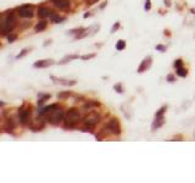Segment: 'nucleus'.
Listing matches in <instances>:
<instances>
[{
  "mask_svg": "<svg viewBox=\"0 0 195 183\" xmlns=\"http://www.w3.org/2000/svg\"><path fill=\"white\" fill-rule=\"evenodd\" d=\"M15 39H16V35L15 34H11V35H9V37H8V40H9V42H13Z\"/></svg>",
  "mask_w": 195,
  "mask_h": 183,
  "instance_id": "473e14b6",
  "label": "nucleus"
},
{
  "mask_svg": "<svg viewBox=\"0 0 195 183\" xmlns=\"http://www.w3.org/2000/svg\"><path fill=\"white\" fill-rule=\"evenodd\" d=\"M51 15H53V11H51L49 8H46V6H42V8H39V10H38V16H39L40 18L50 17Z\"/></svg>",
  "mask_w": 195,
  "mask_h": 183,
  "instance_id": "9d476101",
  "label": "nucleus"
},
{
  "mask_svg": "<svg viewBox=\"0 0 195 183\" xmlns=\"http://www.w3.org/2000/svg\"><path fill=\"white\" fill-rule=\"evenodd\" d=\"M182 65H183V61H182L181 59H178V60H176V61H174V67H176V69L182 67Z\"/></svg>",
  "mask_w": 195,
  "mask_h": 183,
  "instance_id": "393cba45",
  "label": "nucleus"
},
{
  "mask_svg": "<svg viewBox=\"0 0 195 183\" xmlns=\"http://www.w3.org/2000/svg\"><path fill=\"white\" fill-rule=\"evenodd\" d=\"M51 3L54 4V6H56L60 10H66V9H69V5H71L69 0H51Z\"/></svg>",
  "mask_w": 195,
  "mask_h": 183,
  "instance_id": "6e6552de",
  "label": "nucleus"
},
{
  "mask_svg": "<svg viewBox=\"0 0 195 183\" xmlns=\"http://www.w3.org/2000/svg\"><path fill=\"white\" fill-rule=\"evenodd\" d=\"M144 9H145L146 11H149L150 9H151V3H150V0H145V6H144Z\"/></svg>",
  "mask_w": 195,
  "mask_h": 183,
  "instance_id": "a878e982",
  "label": "nucleus"
},
{
  "mask_svg": "<svg viewBox=\"0 0 195 183\" xmlns=\"http://www.w3.org/2000/svg\"><path fill=\"white\" fill-rule=\"evenodd\" d=\"M163 123H165V120H163L162 116H160V117H155V121H154V123H152V126H151V129L155 131V129L160 128Z\"/></svg>",
  "mask_w": 195,
  "mask_h": 183,
  "instance_id": "ddd939ff",
  "label": "nucleus"
},
{
  "mask_svg": "<svg viewBox=\"0 0 195 183\" xmlns=\"http://www.w3.org/2000/svg\"><path fill=\"white\" fill-rule=\"evenodd\" d=\"M54 64V61L53 60H40V61H37V62H34V66L35 69H40V67H49V66H51Z\"/></svg>",
  "mask_w": 195,
  "mask_h": 183,
  "instance_id": "9b49d317",
  "label": "nucleus"
},
{
  "mask_svg": "<svg viewBox=\"0 0 195 183\" xmlns=\"http://www.w3.org/2000/svg\"><path fill=\"white\" fill-rule=\"evenodd\" d=\"M107 129L110 131V133L116 134V136L121 133V127H120V123H118V121H117L116 118H111V120L109 121V123H107Z\"/></svg>",
  "mask_w": 195,
  "mask_h": 183,
  "instance_id": "0eeeda50",
  "label": "nucleus"
},
{
  "mask_svg": "<svg viewBox=\"0 0 195 183\" xmlns=\"http://www.w3.org/2000/svg\"><path fill=\"white\" fill-rule=\"evenodd\" d=\"M98 106H99V103H98V102H94V100H89L88 103H85L84 105H83V107H82V109H83L84 111H88V110L90 111V110L95 109V107H98Z\"/></svg>",
  "mask_w": 195,
  "mask_h": 183,
  "instance_id": "f8f14e48",
  "label": "nucleus"
},
{
  "mask_svg": "<svg viewBox=\"0 0 195 183\" xmlns=\"http://www.w3.org/2000/svg\"><path fill=\"white\" fill-rule=\"evenodd\" d=\"M56 82L64 84V86H74L76 84V81H66V80H56Z\"/></svg>",
  "mask_w": 195,
  "mask_h": 183,
  "instance_id": "a211bd4d",
  "label": "nucleus"
},
{
  "mask_svg": "<svg viewBox=\"0 0 195 183\" xmlns=\"http://www.w3.org/2000/svg\"><path fill=\"white\" fill-rule=\"evenodd\" d=\"M38 97H40V99L38 100V104H43L46 100V99H49V98H50V94H45V95H42V94H39Z\"/></svg>",
  "mask_w": 195,
  "mask_h": 183,
  "instance_id": "412c9836",
  "label": "nucleus"
},
{
  "mask_svg": "<svg viewBox=\"0 0 195 183\" xmlns=\"http://www.w3.org/2000/svg\"><path fill=\"white\" fill-rule=\"evenodd\" d=\"M50 20H51V22L58 23V22H60V21H64L65 17H61V16H59V15H56V13H53V15L50 16Z\"/></svg>",
  "mask_w": 195,
  "mask_h": 183,
  "instance_id": "f3484780",
  "label": "nucleus"
},
{
  "mask_svg": "<svg viewBox=\"0 0 195 183\" xmlns=\"http://www.w3.org/2000/svg\"><path fill=\"white\" fill-rule=\"evenodd\" d=\"M18 120L21 125H27L31 120V110L28 107H21L18 110Z\"/></svg>",
  "mask_w": 195,
  "mask_h": 183,
  "instance_id": "423d86ee",
  "label": "nucleus"
},
{
  "mask_svg": "<svg viewBox=\"0 0 195 183\" xmlns=\"http://www.w3.org/2000/svg\"><path fill=\"white\" fill-rule=\"evenodd\" d=\"M150 62H151V59H145V60H143V62H141V65L139 66V69H138V72H143V71H145V69H148L150 66Z\"/></svg>",
  "mask_w": 195,
  "mask_h": 183,
  "instance_id": "2eb2a0df",
  "label": "nucleus"
},
{
  "mask_svg": "<svg viewBox=\"0 0 195 183\" xmlns=\"http://www.w3.org/2000/svg\"><path fill=\"white\" fill-rule=\"evenodd\" d=\"M99 121H100V116L98 114H95V112H92V114L87 115V116L84 117V120H83L84 126H87V127H94L95 125H98Z\"/></svg>",
  "mask_w": 195,
  "mask_h": 183,
  "instance_id": "39448f33",
  "label": "nucleus"
},
{
  "mask_svg": "<svg viewBox=\"0 0 195 183\" xmlns=\"http://www.w3.org/2000/svg\"><path fill=\"white\" fill-rule=\"evenodd\" d=\"M17 11H18V15L24 18H31L34 15V9L32 5H22L17 9Z\"/></svg>",
  "mask_w": 195,
  "mask_h": 183,
  "instance_id": "20e7f679",
  "label": "nucleus"
},
{
  "mask_svg": "<svg viewBox=\"0 0 195 183\" xmlns=\"http://www.w3.org/2000/svg\"><path fill=\"white\" fill-rule=\"evenodd\" d=\"M95 3H98V0H85V4L87 5H93Z\"/></svg>",
  "mask_w": 195,
  "mask_h": 183,
  "instance_id": "c756f323",
  "label": "nucleus"
},
{
  "mask_svg": "<svg viewBox=\"0 0 195 183\" xmlns=\"http://www.w3.org/2000/svg\"><path fill=\"white\" fill-rule=\"evenodd\" d=\"M27 53H28V50H27V49H24V50H23V51L21 53V54H20V55H17V59H20V57L24 56V55H26Z\"/></svg>",
  "mask_w": 195,
  "mask_h": 183,
  "instance_id": "2f4dec72",
  "label": "nucleus"
},
{
  "mask_svg": "<svg viewBox=\"0 0 195 183\" xmlns=\"http://www.w3.org/2000/svg\"><path fill=\"white\" fill-rule=\"evenodd\" d=\"M80 115L78 112V110L76 109H69L67 111V114L65 116V125H64V128H74L76 125L80 122Z\"/></svg>",
  "mask_w": 195,
  "mask_h": 183,
  "instance_id": "f257e3e1",
  "label": "nucleus"
},
{
  "mask_svg": "<svg viewBox=\"0 0 195 183\" xmlns=\"http://www.w3.org/2000/svg\"><path fill=\"white\" fill-rule=\"evenodd\" d=\"M94 56H95V54H89V55H83L82 59H83V60H88V59H92V57H94Z\"/></svg>",
  "mask_w": 195,
  "mask_h": 183,
  "instance_id": "cd10ccee",
  "label": "nucleus"
},
{
  "mask_svg": "<svg viewBox=\"0 0 195 183\" xmlns=\"http://www.w3.org/2000/svg\"><path fill=\"white\" fill-rule=\"evenodd\" d=\"M125 46H126V42L125 40H118L117 44H116V49L117 50H123Z\"/></svg>",
  "mask_w": 195,
  "mask_h": 183,
  "instance_id": "aec40b11",
  "label": "nucleus"
},
{
  "mask_svg": "<svg viewBox=\"0 0 195 183\" xmlns=\"http://www.w3.org/2000/svg\"><path fill=\"white\" fill-rule=\"evenodd\" d=\"M166 109H167L166 106H163V107H161L160 110H159V111H157V112L155 114V117H160V116H162V115H163V112L166 111Z\"/></svg>",
  "mask_w": 195,
  "mask_h": 183,
  "instance_id": "5701e85b",
  "label": "nucleus"
},
{
  "mask_svg": "<svg viewBox=\"0 0 195 183\" xmlns=\"http://www.w3.org/2000/svg\"><path fill=\"white\" fill-rule=\"evenodd\" d=\"M31 128H32V131H40V129H43L44 128V122L43 121H39V120H35L34 122L31 125Z\"/></svg>",
  "mask_w": 195,
  "mask_h": 183,
  "instance_id": "4468645a",
  "label": "nucleus"
},
{
  "mask_svg": "<svg viewBox=\"0 0 195 183\" xmlns=\"http://www.w3.org/2000/svg\"><path fill=\"white\" fill-rule=\"evenodd\" d=\"M114 88L116 89V92H118V93H122V88H121V84H116Z\"/></svg>",
  "mask_w": 195,
  "mask_h": 183,
  "instance_id": "c85d7f7f",
  "label": "nucleus"
},
{
  "mask_svg": "<svg viewBox=\"0 0 195 183\" xmlns=\"http://www.w3.org/2000/svg\"><path fill=\"white\" fill-rule=\"evenodd\" d=\"M64 117V112L61 110V107H58L55 110H53L51 112H49L46 116V121L50 123V125H59V122L62 120Z\"/></svg>",
  "mask_w": 195,
  "mask_h": 183,
  "instance_id": "7ed1b4c3",
  "label": "nucleus"
},
{
  "mask_svg": "<svg viewBox=\"0 0 195 183\" xmlns=\"http://www.w3.org/2000/svg\"><path fill=\"white\" fill-rule=\"evenodd\" d=\"M167 80L170 81V82H173V81H174V77H173L172 75H170V76H168V77H167Z\"/></svg>",
  "mask_w": 195,
  "mask_h": 183,
  "instance_id": "72a5a7b5",
  "label": "nucleus"
},
{
  "mask_svg": "<svg viewBox=\"0 0 195 183\" xmlns=\"http://www.w3.org/2000/svg\"><path fill=\"white\" fill-rule=\"evenodd\" d=\"M69 95H71V92L60 93V94H58V98H59V99H64V98H67V97H69Z\"/></svg>",
  "mask_w": 195,
  "mask_h": 183,
  "instance_id": "4be33fe9",
  "label": "nucleus"
},
{
  "mask_svg": "<svg viewBox=\"0 0 195 183\" xmlns=\"http://www.w3.org/2000/svg\"><path fill=\"white\" fill-rule=\"evenodd\" d=\"M156 50H159V51H161V53H165V51H166V46L157 45V46H156Z\"/></svg>",
  "mask_w": 195,
  "mask_h": 183,
  "instance_id": "bb28decb",
  "label": "nucleus"
},
{
  "mask_svg": "<svg viewBox=\"0 0 195 183\" xmlns=\"http://www.w3.org/2000/svg\"><path fill=\"white\" fill-rule=\"evenodd\" d=\"M77 55H69V56H66L62 61H61V64H65V62H67V61H69V60H72V59H77Z\"/></svg>",
  "mask_w": 195,
  "mask_h": 183,
  "instance_id": "b1692460",
  "label": "nucleus"
},
{
  "mask_svg": "<svg viewBox=\"0 0 195 183\" xmlns=\"http://www.w3.org/2000/svg\"><path fill=\"white\" fill-rule=\"evenodd\" d=\"M58 107H60L58 104H51V105H49V106H45V107L38 110V114H39V116H44V115H48L49 112H51L53 110L58 109Z\"/></svg>",
  "mask_w": 195,
  "mask_h": 183,
  "instance_id": "1a4fd4ad",
  "label": "nucleus"
},
{
  "mask_svg": "<svg viewBox=\"0 0 195 183\" xmlns=\"http://www.w3.org/2000/svg\"><path fill=\"white\" fill-rule=\"evenodd\" d=\"M46 28V21H40L35 24V32H42Z\"/></svg>",
  "mask_w": 195,
  "mask_h": 183,
  "instance_id": "dca6fc26",
  "label": "nucleus"
},
{
  "mask_svg": "<svg viewBox=\"0 0 195 183\" xmlns=\"http://www.w3.org/2000/svg\"><path fill=\"white\" fill-rule=\"evenodd\" d=\"M15 27H16V18H15V16L12 13H10L6 18H3V22H1V34L5 35L8 33H10Z\"/></svg>",
  "mask_w": 195,
  "mask_h": 183,
  "instance_id": "f03ea898",
  "label": "nucleus"
},
{
  "mask_svg": "<svg viewBox=\"0 0 195 183\" xmlns=\"http://www.w3.org/2000/svg\"><path fill=\"white\" fill-rule=\"evenodd\" d=\"M118 27H120V23H118V22H116L115 24H114V27H112V29H111V32H112V33H114V32H115L116 29H117V28H118Z\"/></svg>",
  "mask_w": 195,
  "mask_h": 183,
  "instance_id": "7c9ffc66",
  "label": "nucleus"
},
{
  "mask_svg": "<svg viewBox=\"0 0 195 183\" xmlns=\"http://www.w3.org/2000/svg\"><path fill=\"white\" fill-rule=\"evenodd\" d=\"M177 75H178L179 77H185V76L188 75V71H187V69L179 67V69H177Z\"/></svg>",
  "mask_w": 195,
  "mask_h": 183,
  "instance_id": "6ab92c4d",
  "label": "nucleus"
}]
</instances>
